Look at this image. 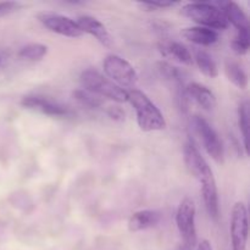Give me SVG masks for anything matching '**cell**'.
Returning a JSON list of instances; mask_svg holds the SVG:
<instances>
[{
	"instance_id": "cell-1",
	"label": "cell",
	"mask_w": 250,
	"mask_h": 250,
	"mask_svg": "<svg viewBox=\"0 0 250 250\" xmlns=\"http://www.w3.org/2000/svg\"><path fill=\"white\" fill-rule=\"evenodd\" d=\"M128 102L136 111L137 124L143 132H155L166 128L163 112L150 100V98L139 89L128 90Z\"/></svg>"
},
{
	"instance_id": "cell-2",
	"label": "cell",
	"mask_w": 250,
	"mask_h": 250,
	"mask_svg": "<svg viewBox=\"0 0 250 250\" xmlns=\"http://www.w3.org/2000/svg\"><path fill=\"white\" fill-rule=\"evenodd\" d=\"M81 84L83 89L99 98H106L115 103L128 102V93L126 89L119 87L116 83L112 82L106 76L102 75L97 70L88 68L84 70L80 76Z\"/></svg>"
},
{
	"instance_id": "cell-3",
	"label": "cell",
	"mask_w": 250,
	"mask_h": 250,
	"mask_svg": "<svg viewBox=\"0 0 250 250\" xmlns=\"http://www.w3.org/2000/svg\"><path fill=\"white\" fill-rule=\"evenodd\" d=\"M181 14L200 27H207L214 31H224L229 26L222 10L214 2H189L182 6Z\"/></svg>"
},
{
	"instance_id": "cell-4",
	"label": "cell",
	"mask_w": 250,
	"mask_h": 250,
	"mask_svg": "<svg viewBox=\"0 0 250 250\" xmlns=\"http://www.w3.org/2000/svg\"><path fill=\"white\" fill-rule=\"evenodd\" d=\"M103 68L106 77L124 89L125 88L134 89L138 83V75L133 66L126 59L116 54H110L104 59Z\"/></svg>"
},
{
	"instance_id": "cell-5",
	"label": "cell",
	"mask_w": 250,
	"mask_h": 250,
	"mask_svg": "<svg viewBox=\"0 0 250 250\" xmlns=\"http://www.w3.org/2000/svg\"><path fill=\"white\" fill-rule=\"evenodd\" d=\"M190 126H192L194 133L199 137L203 146L211 156L212 160L217 164H224L225 161V150L219 134L215 131L214 127L199 115H194L190 119Z\"/></svg>"
},
{
	"instance_id": "cell-6",
	"label": "cell",
	"mask_w": 250,
	"mask_h": 250,
	"mask_svg": "<svg viewBox=\"0 0 250 250\" xmlns=\"http://www.w3.org/2000/svg\"><path fill=\"white\" fill-rule=\"evenodd\" d=\"M176 225L183 239V250H189L197 242L195 229V203L192 198H183L176 212Z\"/></svg>"
},
{
	"instance_id": "cell-7",
	"label": "cell",
	"mask_w": 250,
	"mask_h": 250,
	"mask_svg": "<svg viewBox=\"0 0 250 250\" xmlns=\"http://www.w3.org/2000/svg\"><path fill=\"white\" fill-rule=\"evenodd\" d=\"M248 229V210L244 203L237 202L232 208L229 225L232 250H247Z\"/></svg>"
},
{
	"instance_id": "cell-8",
	"label": "cell",
	"mask_w": 250,
	"mask_h": 250,
	"mask_svg": "<svg viewBox=\"0 0 250 250\" xmlns=\"http://www.w3.org/2000/svg\"><path fill=\"white\" fill-rule=\"evenodd\" d=\"M37 19L46 29L59 36L67 38H80L83 36V32L78 27L77 22L63 15L44 11L37 15Z\"/></svg>"
},
{
	"instance_id": "cell-9",
	"label": "cell",
	"mask_w": 250,
	"mask_h": 250,
	"mask_svg": "<svg viewBox=\"0 0 250 250\" xmlns=\"http://www.w3.org/2000/svg\"><path fill=\"white\" fill-rule=\"evenodd\" d=\"M200 188H202L203 200H204L205 209L208 215L212 221H217L220 216V202H219V189H217L216 180L214 172L209 171L204 176L199 178Z\"/></svg>"
},
{
	"instance_id": "cell-10",
	"label": "cell",
	"mask_w": 250,
	"mask_h": 250,
	"mask_svg": "<svg viewBox=\"0 0 250 250\" xmlns=\"http://www.w3.org/2000/svg\"><path fill=\"white\" fill-rule=\"evenodd\" d=\"M21 105L24 109L39 111L48 116L65 117L71 115V110L67 106H63L60 103L53 102L48 98L39 97V95H27L22 98Z\"/></svg>"
},
{
	"instance_id": "cell-11",
	"label": "cell",
	"mask_w": 250,
	"mask_h": 250,
	"mask_svg": "<svg viewBox=\"0 0 250 250\" xmlns=\"http://www.w3.org/2000/svg\"><path fill=\"white\" fill-rule=\"evenodd\" d=\"M183 159H185V164L187 170L189 171L190 175H192L193 177L197 178V180L199 177H202L204 173H207L208 171L211 170V167H210L209 164L207 163L204 156L200 154L199 149L195 146L193 139H188V141L186 142L185 148H183Z\"/></svg>"
},
{
	"instance_id": "cell-12",
	"label": "cell",
	"mask_w": 250,
	"mask_h": 250,
	"mask_svg": "<svg viewBox=\"0 0 250 250\" xmlns=\"http://www.w3.org/2000/svg\"><path fill=\"white\" fill-rule=\"evenodd\" d=\"M76 22H77L81 31L83 32V34H90V36L94 37V38L104 46H111L112 43H114V39H112L111 34L109 33L106 27L104 26V23H102V22L98 19H95V17L84 15V16L78 17Z\"/></svg>"
},
{
	"instance_id": "cell-13",
	"label": "cell",
	"mask_w": 250,
	"mask_h": 250,
	"mask_svg": "<svg viewBox=\"0 0 250 250\" xmlns=\"http://www.w3.org/2000/svg\"><path fill=\"white\" fill-rule=\"evenodd\" d=\"M186 94L188 98L194 100L200 107H203L207 111H211L216 107L217 100L214 92L204 84L192 82L186 87Z\"/></svg>"
},
{
	"instance_id": "cell-14",
	"label": "cell",
	"mask_w": 250,
	"mask_h": 250,
	"mask_svg": "<svg viewBox=\"0 0 250 250\" xmlns=\"http://www.w3.org/2000/svg\"><path fill=\"white\" fill-rule=\"evenodd\" d=\"M219 9L222 10L229 24L231 23L238 31H249L248 16L241 6L234 1L214 2Z\"/></svg>"
},
{
	"instance_id": "cell-15",
	"label": "cell",
	"mask_w": 250,
	"mask_h": 250,
	"mask_svg": "<svg viewBox=\"0 0 250 250\" xmlns=\"http://www.w3.org/2000/svg\"><path fill=\"white\" fill-rule=\"evenodd\" d=\"M159 51L163 54V56L172 60L177 61V62L182 63L186 66L193 65V56L190 51L186 48L183 44L178 43V42H171V41H161L158 45Z\"/></svg>"
},
{
	"instance_id": "cell-16",
	"label": "cell",
	"mask_w": 250,
	"mask_h": 250,
	"mask_svg": "<svg viewBox=\"0 0 250 250\" xmlns=\"http://www.w3.org/2000/svg\"><path fill=\"white\" fill-rule=\"evenodd\" d=\"M160 220L161 214L156 210H139L131 215L127 226L131 232L146 231L151 227H155Z\"/></svg>"
},
{
	"instance_id": "cell-17",
	"label": "cell",
	"mask_w": 250,
	"mask_h": 250,
	"mask_svg": "<svg viewBox=\"0 0 250 250\" xmlns=\"http://www.w3.org/2000/svg\"><path fill=\"white\" fill-rule=\"evenodd\" d=\"M181 36L188 42L197 44V45H212L219 41V33L214 29L207 27H187L181 31Z\"/></svg>"
},
{
	"instance_id": "cell-18",
	"label": "cell",
	"mask_w": 250,
	"mask_h": 250,
	"mask_svg": "<svg viewBox=\"0 0 250 250\" xmlns=\"http://www.w3.org/2000/svg\"><path fill=\"white\" fill-rule=\"evenodd\" d=\"M193 61H195L200 72L207 77L216 78L219 76V68H217L216 62L208 51L203 50V49L195 50Z\"/></svg>"
},
{
	"instance_id": "cell-19",
	"label": "cell",
	"mask_w": 250,
	"mask_h": 250,
	"mask_svg": "<svg viewBox=\"0 0 250 250\" xmlns=\"http://www.w3.org/2000/svg\"><path fill=\"white\" fill-rule=\"evenodd\" d=\"M224 67L229 81L233 83L238 89H246L248 87V76L236 61L227 59L225 61Z\"/></svg>"
},
{
	"instance_id": "cell-20",
	"label": "cell",
	"mask_w": 250,
	"mask_h": 250,
	"mask_svg": "<svg viewBox=\"0 0 250 250\" xmlns=\"http://www.w3.org/2000/svg\"><path fill=\"white\" fill-rule=\"evenodd\" d=\"M249 103L243 102L238 106V125L241 129L242 137H243V143L246 153H249Z\"/></svg>"
},
{
	"instance_id": "cell-21",
	"label": "cell",
	"mask_w": 250,
	"mask_h": 250,
	"mask_svg": "<svg viewBox=\"0 0 250 250\" xmlns=\"http://www.w3.org/2000/svg\"><path fill=\"white\" fill-rule=\"evenodd\" d=\"M48 54V46L41 43L27 44L20 49L19 56L28 61H41Z\"/></svg>"
},
{
	"instance_id": "cell-22",
	"label": "cell",
	"mask_w": 250,
	"mask_h": 250,
	"mask_svg": "<svg viewBox=\"0 0 250 250\" xmlns=\"http://www.w3.org/2000/svg\"><path fill=\"white\" fill-rule=\"evenodd\" d=\"M73 98L77 100L78 103H81L84 106L89 107V109H98V107L102 106L103 102L99 97L92 94V93L87 92L82 88V89H77L73 92Z\"/></svg>"
},
{
	"instance_id": "cell-23",
	"label": "cell",
	"mask_w": 250,
	"mask_h": 250,
	"mask_svg": "<svg viewBox=\"0 0 250 250\" xmlns=\"http://www.w3.org/2000/svg\"><path fill=\"white\" fill-rule=\"evenodd\" d=\"M232 49L237 55H246L249 51L250 36L249 31H238L236 38L231 43Z\"/></svg>"
},
{
	"instance_id": "cell-24",
	"label": "cell",
	"mask_w": 250,
	"mask_h": 250,
	"mask_svg": "<svg viewBox=\"0 0 250 250\" xmlns=\"http://www.w3.org/2000/svg\"><path fill=\"white\" fill-rule=\"evenodd\" d=\"M139 6L146 11H153V10H164L168 7H173L177 5L175 1H148V2H139Z\"/></svg>"
},
{
	"instance_id": "cell-25",
	"label": "cell",
	"mask_w": 250,
	"mask_h": 250,
	"mask_svg": "<svg viewBox=\"0 0 250 250\" xmlns=\"http://www.w3.org/2000/svg\"><path fill=\"white\" fill-rule=\"evenodd\" d=\"M22 4L17 1H2L0 2V17L7 16V15L12 14V12L17 11Z\"/></svg>"
},
{
	"instance_id": "cell-26",
	"label": "cell",
	"mask_w": 250,
	"mask_h": 250,
	"mask_svg": "<svg viewBox=\"0 0 250 250\" xmlns=\"http://www.w3.org/2000/svg\"><path fill=\"white\" fill-rule=\"evenodd\" d=\"M106 114L109 115L110 119H112L114 121L117 122L125 121V117H126V114H125L124 110L119 106H110L109 109L106 110Z\"/></svg>"
},
{
	"instance_id": "cell-27",
	"label": "cell",
	"mask_w": 250,
	"mask_h": 250,
	"mask_svg": "<svg viewBox=\"0 0 250 250\" xmlns=\"http://www.w3.org/2000/svg\"><path fill=\"white\" fill-rule=\"evenodd\" d=\"M197 250H212V246L208 239H203V241L198 244Z\"/></svg>"
},
{
	"instance_id": "cell-28",
	"label": "cell",
	"mask_w": 250,
	"mask_h": 250,
	"mask_svg": "<svg viewBox=\"0 0 250 250\" xmlns=\"http://www.w3.org/2000/svg\"><path fill=\"white\" fill-rule=\"evenodd\" d=\"M0 63H1V56H0Z\"/></svg>"
},
{
	"instance_id": "cell-29",
	"label": "cell",
	"mask_w": 250,
	"mask_h": 250,
	"mask_svg": "<svg viewBox=\"0 0 250 250\" xmlns=\"http://www.w3.org/2000/svg\"><path fill=\"white\" fill-rule=\"evenodd\" d=\"M182 250H183V249H182Z\"/></svg>"
}]
</instances>
